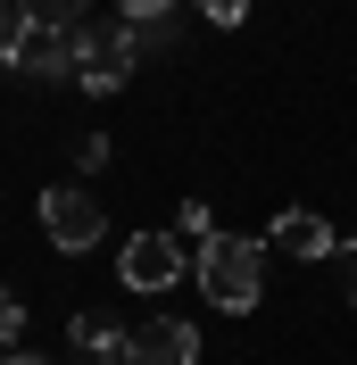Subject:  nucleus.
<instances>
[{
  "instance_id": "f257e3e1",
  "label": "nucleus",
  "mask_w": 357,
  "mask_h": 365,
  "mask_svg": "<svg viewBox=\"0 0 357 365\" xmlns=\"http://www.w3.org/2000/svg\"><path fill=\"white\" fill-rule=\"evenodd\" d=\"M200 291L216 299L224 316H249L258 291H266V250L241 241V232H216V241L200 250Z\"/></svg>"
},
{
  "instance_id": "f03ea898",
  "label": "nucleus",
  "mask_w": 357,
  "mask_h": 365,
  "mask_svg": "<svg viewBox=\"0 0 357 365\" xmlns=\"http://www.w3.org/2000/svg\"><path fill=\"white\" fill-rule=\"evenodd\" d=\"M42 232H50V250H67L84 257L91 241H100V207H91V191H75V182H59V191H42Z\"/></svg>"
},
{
  "instance_id": "7ed1b4c3",
  "label": "nucleus",
  "mask_w": 357,
  "mask_h": 365,
  "mask_svg": "<svg viewBox=\"0 0 357 365\" xmlns=\"http://www.w3.org/2000/svg\"><path fill=\"white\" fill-rule=\"evenodd\" d=\"M134 58H141V50L125 42V25H91L84 50H75V83H84V91H116L125 75H134Z\"/></svg>"
},
{
  "instance_id": "20e7f679",
  "label": "nucleus",
  "mask_w": 357,
  "mask_h": 365,
  "mask_svg": "<svg viewBox=\"0 0 357 365\" xmlns=\"http://www.w3.org/2000/svg\"><path fill=\"white\" fill-rule=\"evenodd\" d=\"M175 282H183V250L166 241V232L125 241V291H175Z\"/></svg>"
},
{
  "instance_id": "39448f33",
  "label": "nucleus",
  "mask_w": 357,
  "mask_h": 365,
  "mask_svg": "<svg viewBox=\"0 0 357 365\" xmlns=\"http://www.w3.org/2000/svg\"><path fill=\"white\" fill-rule=\"evenodd\" d=\"M266 241H274L283 257H308V266H316V257H341V232L324 225L316 207H283V216L266 225Z\"/></svg>"
},
{
  "instance_id": "423d86ee",
  "label": "nucleus",
  "mask_w": 357,
  "mask_h": 365,
  "mask_svg": "<svg viewBox=\"0 0 357 365\" xmlns=\"http://www.w3.org/2000/svg\"><path fill=\"white\" fill-rule=\"evenodd\" d=\"M67 332H75V349H84L91 365H134V332H125V324H116L109 307H84V316H75Z\"/></svg>"
},
{
  "instance_id": "0eeeda50",
  "label": "nucleus",
  "mask_w": 357,
  "mask_h": 365,
  "mask_svg": "<svg viewBox=\"0 0 357 365\" xmlns=\"http://www.w3.org/2000/svg\"><path fill=\"white\" fill-rule=\"evenodd\" d=\"M191 357H200V332L175 324V316H150L134 332V365H191Z\"/></svg>"
},
{
  "instance_id": "6e6552de",
  "label": "nucleus",
  "mask_w": 357,
  "mask_h": 365,
  "mask_svg": "<svg viewBox=\"0 0 357 365\" xmlns=\"http://www.w3.org/2000/svg\"><path fill=\"white\" fill-rule=\"evenodd\" d=\"M116 25H125V42H134V50H158L166 34H175V9H166V0H125Z\"/></svg>"
},
{
  "instance_id": "1a4fd4ad",
  "label": "nucleus",
  "mask_w": 357,
  "mask_h": 365,
  "mask_svg": "<svg viewBox=\"0 0 357 365\" xmlns=\"http://www.w3.org/2000/svg\"><path fill=\"white\" fill-rule=\"evenodd\" d=\"M175 225L191 232L200 250H208V241H216V216H208V200H183V207H175Z\"/></svg>"
},
{
  "instance_id": "9d476101",
  "label": "nucleus",
  "mask_w": 357,
  "mask_h": 365,
  "mask_svg": "<svg viewBox=\"0 0 357 365\" xmlns=\"http://www.w3.org/2000/svg\"><path fill=\"white\" fill-rule=\"evenodd\" d=\"M17 42H25V9L0 0V58H9V67H17Z\"/></svg>"
},
{
  "instance_id": "9b49d317",
  "label": "nucleus",
  "mask_w": 357,
  "mask_h": 365,
  "mask_svg": "<svg viewBox=\"0 0 357 365\" xmlns=\"http://www.w3.org/2000/svg\"><path fill=\"white\" fill-rule=\"evenodd\" d=\"M17 332H25V307H17V299H9V291H0V349L17 341Z\"/></svg>"
},
{
  "instance_id": "f8f14e48",
  "label": "nucleus",
  "mask_w": 357,
  "mask_h": 365,
  "mask_svg": "<svg viewBox=\"0 0 357 365\" xmlns=\"http://www.w3.org/2000/svg\"><path fill=\"white\" fill-rule=\"evenodd\" d=\"M333 266H341V291H349V307H357V241H341V257H333Z\"/></svg>"
},
{
  "instance_id": "ddd939ff",
  "label": "nucleus",
  "mask_w": 357,
  "mask_h": 365,
  "mask_svg": "<svg viewBox=\"0 0 357 365\" xmlns=\"http://www.w3.org/2000/svg\"><path fill=\"white\" fill-rule=\"evenodd\" d=\"M0 365H42V357H34V349H25V357H0Z\"/></svg>"
}]
</instances>
